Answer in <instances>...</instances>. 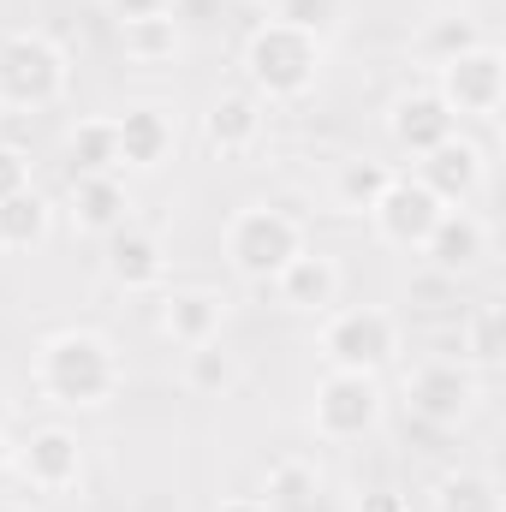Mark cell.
Returning <instances> with one entry per match:
<instances>
[{"label": "cell", "instance_id": "cell-1", "mask_svg": "<svg viewBox=\"0 0 506 512\" xmlns=\"http://www.w3.org/2000/svg\"><path fill=\"white\" fill-rule=\"evenodd\" d=\"M30 382L48 405H66V411H96L108 405L120 382H126V364L114 352L108 334L96 328H60L36 346V364H30Z\"/></svg>", "mask_w": 506, "mask_h": 512}, {"label": "cell", "instance_id": "cell-2", "mask_svg": "<svg viewBox=\"0 0 506 512\" xmlns=\"http://www.w3.org/2000/svg\"><path fill=\"white\" fill-rule=\"evenodd\" d=\"M245 78H251L256 102H298L316 90L322 78V36L298 30V24H256L245 42Z\"/></svg>", "mask_w": 506, "mask_h": 512}, {"label": "cell", "instance_id": "cell-3", "mask_svg": "<svg viewBox=\"0 0 506 512\" xmlns=\"http://www.w3.org/2000/svg\"><path fill=\"white\" fill-rule=\"evenodd\" d=\"M66 54L42 30L0 36V108L6 114H48L66 96Z\"/></svg>", "mask_w": 506, "mask_h": 512}, {"label": "cell", "instance_id": "cell-4", "mask_svg": "<svg viewBox=\"0 0 506 512\" xmlns=\"http://www.w3.org/2000/svg\"><path fill=\"white\" fill-rule=\"evenodd\" d=\"M221 251L233 262V274H245L256 286H274V274L304 251V227H298V215H286L274 203H251L227 221Z\"/></svg>", "mask_w": 506, "mask_h": 512}, {"label": "cell", "instance_id": "cell-5", "mask_svg": "<svg viewBox=\"0 0 506 512\" xmlns=\"http://www.w3.org/2000/svg\"><path fill=\"white\" fill-rule=\"evenodd\" d=\"M322 358H328V370L381 376V370L399 358V322H393L381 304L328 310V322H322Z\"/></svg>", "mask_w": 506, "mask_h": 512}, {"label": "cell", "instance_id": "cell-6", "mask_svg": "<svg viewBox=\"0 0 506 512\" xmlns=\"http://www.w3.org/2000/svg\"><path fill=\"white\" fill-rule=\"evenodd\" d=\"M381 411H387V399H381L376 376L328 370L316 382V399H310V429L322 441H334V447H352V441H364V435L381 429Z\"/></svg>", "mask_w": 506, "mask_h": 512}, {"label": "cell", "instance_id": "cell-7", "mask_svg": "<svg viewBox=\"0 0 506 512\" xmlns=\"http://www.w3.org/2000/svg\"><path fill=\"white\" fill-rule=\"evenodd\" d=\"M435 96L447 102L453 120H495L506 102V60L501 48L477 42L465 54H453L447 66H435Z\"/></svg>", "mask_w": 506, "mask_h": 512}, {"label": "cell", "instance_id": "cell-8", "mask_svg": "<svg viewBox=\"0 0 506 512\" xmlns=\"http://www.w3.org/2000/svg\"><path fill=\"white\" fill-rule=\"evenodd\" d=\"M405 405L435 429H459L477 405V370L465 358H423L405 370Z\"/></svg>", "mask_w": 506, "mask_h": 512}, {"label": "cell", "instance_id": "cell-9", "mask_svg": "<svg viewBox=\"0 0 506 512\" xmlns=\"http://www.w3.org/2000/svg\"><path fill=\"white\" fill-rule=\"evenodd\" d=\"M12 471L36 489V495H66L84 483V441L60 423L48 429H30L24 447H12Z\"/></svg>", "mask_w": 506, "mask_h": 512}, {"label": "cell", "instance_id": "cell-10", "mask_svg": "<svg viewBox=\"0 0 506 512\" xmlns=\"http://www.w3.org/2000/svg\"><path fill=\"white\" fill-rule=\"evenodd\" d=\"M435 221H441V203L417 185V179H387V191L376 197V209H370V227H376L381 245H393V251H423V239L435 233Z\"/></svg>", "mask_w": 506, "mask_h": 512}, {"label": "cell", "instance_id": "cell-11", "mask_svg": "<svg viewBox=\"0 0 506 512\" xmlns=\"http://www.w3.org/2000/svg\"><path fill=\"white\" fill-rule=\"evenodd\" d=\"M441 209H471V197L483 191V179H489V167H483V149L477 143H465V137H447L441 149H429V155H417V173H411Z\"/></svg>", "mask_w": 506, "mask_h": 512}, {"label": "cell", "instance_id": "cell-12", "mask_svg": "<svg viewBox=\"0 0 506 512\" xmlns=\"http://www.w3.org/2000/svg\"><path fill=\"white\" fill-rule=\"evenodd\" d=\"M387 137H393V149H405V155L417 161V155L441 149L447 137H459V120L447 114V102H441L435 90H405V96L387 108Z\"/></svg>", "mask_w": 506, "mask_h": 512}, {"label": "cell", "instance_id": "cell-13", "mask_svg": "<svg viewBox=\"0 0 506 512\" xmlns=\"http://www.w3.org/2000/svg\"><path fill=\"white\" fill-rule=\"evenodd\" d=\"M274 292L298 316H328V310H340V262L304 245V251L274 274Z\"/></svg>", "mask_w": 506, "mask_h": 512}, {"label": "cell", "instance_id": "cell-14", "mask_svg": "<svg viewBox=\"0 0 506 512\" xmlns=\"http://www.w3.org/2000/svg\"><path fill=\"white\" fill-rule=\"evenodd\" d=\"M173 143H179V126H173V114L155 108V102H131L126 114H114V149H120V167L149 173V167H161V161L173 155Z\"/></svg>", "mask_w": 506, "mask_h": 512}, {"label": "cell", "instance_id": "cell-15", "mask_svg": "<svg viewBox=\"0 0 506 512\" xmlns=\"http://www.w3.org/2000/svg\"><path fill=\"white\" fill-rule=\"evenodd\" d=\"M227 328V292H209V286H185V292H167L161 298V334L173 346H209L221 340Z\"/></svg>", "mask_w": 506, "mask_h": 512}, {"label": "cell", "instance_id": "cell-16", "mask_svg": "<svg viewBox=\"0 0 506 512\" xmlns=\"http://www.w3.org/2000/svg\"><path fill=\"white\" fill-rule=\"evenodd\" d=\"M423 256L435 262V274H471V268L489 256V227H483V215H471V209H441L435 233L423 239Z\"/></svg>", "mask_w": 506, "mask_h": 512}, {"label": "cell", "instance_id": "cell-17", "mask_svg": "<svg viewBox=\"0 0 506 512\" xmlns=\"http://www.w3.org/2000/svg\"><path fill=\"white\" fill-rule=\"evenodd\" d=\"M126 221H131V197H126V185H120V173H78L72 179V227L78 233L108 239Z\"/></svg>", "mask_w": 506, "mask_h": 512}, {"label": "cell", "instance_id": "cell-18", "mask_svg": "<svg viewBox=\"0 0 506 512\" xmlns=\"http://www.w3.org/2000/svg\"><path fill=\"white\" fill-rule=\"evenodd\" d=\"M108 274H114V286H126V292H155V286L167 280V251H161V239L126 221L120 233H108Z\"/></svg>", "mask_w": 506, "mask_h": 512}, {"label": "cell", "instance_id": "cell-19", "mask_svg": "<svg viewBox=\"0 0 506 512\" xmlns=\"http://www.w3.org/2000/svg\"><path fill=\"white\" fill-rule=\"evenodd\" d=\"M203 137L215 155H245L262 137V102L256 96H215L203 114Z\"/></svg>", "mask_w": 506, "mask_h": 512}, {"label": "cell", "instance_id": "cell-20", "mask_svg": "<svg viewBox=\"0 0 506 512\" xmlns=\"http://www.w3.org/2000/svg\"><path fill=\"white\" fill-rule=\"evenodd\" d=\"M120 48H126L131 66H167V60H179V48H185L179 18H173V12L131 18V24H120Z\"/></svg>", "mask_w": 506, "mask_h": 512}, {"label": "cell", "instance_id": "cell-21", "mask_svg": "<svg viewBox=\"0 0 506 512\" xmlns=\"http://www.w3.org/2000/svg\"><path fill=\"white\" fill-rule=\"evenodd\" d=\"M48 227H54V209L36 185L0 203V251H30V245L48 239Z\"/></svg>", "mask_w": 506, "mask_h": 512}, {"label": "cell", "instance_id": "cell-22", "mask_svg": "<svg viewBox=\"0 0 506 512\" xmlns=\"http://www.w3.org/2000/svg\"><path fill=\"white\" fill-rule=\"evenodd\" d=\"M262 507L268 512H316V507H328V501H322V477H316V465H304V459H280V465L268 471V495H262Z\"/></svg>", "mask_w": 506, "mask_h": 512}, {"label": "cell", "instance_id": "cell-23", "mask_svg": "<svg viewBox=\"0 0 506 512\" xmlns=\"http://www.w3.org/2000/svg\"><path fill=\"white\" fill-rule=\"evenodd\" d=\"M387 179H393V173H387L381 161H364V155H358V161H340V173H334V191H328V197H334V209H340V215H370V209H376V197L387 191Z\"/></svg>", "mask_w": 506, "mask_h": 512}, {"label": "cell", "instance_id": "cell-24", "mask_svg": "<svg viewBox=\"0 0 506 512\" xmlns=\"http://www.w3.org/2000/svg\"><path fill=\"white\" fill-rule=\"evenodd\" d=\"M66 161H72V179L78 173H120L114 120H78V126L66 131Z\"/></svg>", "mask_w": 506, "mask_h": 512}, {"label": "cell", "instance_id": "cell-25", "mask_svg": "<svg viewBox=\"0 0 506 512\" xmlns=\"http://www.w3.org/2000/svg\"><path fill=\"white\" fill-rule=\"evenodd\" d=\"M435 512H506L501 483L489 471H447L435 483Z\"/></svg>", "mask_w": 506, "mask_h": 512}, {"label": "cell", "instance_id": "cell-26", "mask_svg": "<svg viewBox=\"0 0 506 512\" xmlns=\"http://www.w3.org/2000/svg\"><path fill=\"white\" fill-rule=\"evenodd\" d=\"M233 382H239V358H233L221 340H209V346H191V352H185V387H191L197 399H221Z\"/></svg>", "mask_w": 506, "mask_h": 512}, {"label": "cell", "instance_id": "cell-27", "mask_svg": "<svg viewBox=\"0 0 506 512\" xmlns=\"http://www.w3.org/2000/svg\"><path fill=\"white\" fill-rule=\"evenodd\" d=\"M506 340H501V304H477L465 316V364H501Z\"/></svg>", "mask_w": 506, "mask_h": 512}, {"label": "cell", "instance_id": "cell-28", "mask_svg": "<svg viewBox=\"0 0 506 512\" xmlns=\"http://www.w3.org/2000/svg\"><path fill=\"white\" fill-rule=\"evenodd\" d=\"M477 42H483V36H477V24H471V18H435V24L423 30V42H417V48H423V60H429V66H447L453 54H465V48H477Z\"/></svg>", "mask_w": 506, "mask_h": 512}, {"label": "cell", "instance_id": "cell-29", "mask_svg": "<svg viewBox=\"0 0 506 512\" xmlns=\"http://www.w3.org/2000/svg\"><path fill=\"white\" fill-rule=\"evenodd\" d=\"M340 6H346V0H274V18H280V24H298V30H310V36H322V30L340 18Z\"/></svg>", "mask_w": 506, "mask_h": 512}, {"label": "cell", "instance_id": "cell-30", "mask_svg": "<svg viewBox=\"0 0 506 512\" xmlns=\"http://www.w3.org/2000/svg\"><path fill=\"white\" fill-rule=\"evenodd\" d=\"M18 191H30V155L18 143H0V203Z\"/></svg>", "mask_w": 506, "mask_h": 512}, {"label": "cell", "instance_id": "cell-31", "mask_svg": "<svg viewBox=\"0 0 506 512\" xmlns=\"http://www.w3.org/2000/svg\"><path fill=\"white\" fill-rule=\"evenodd\" d=\"M114 24H131V18H155V12H173V0H102Z\"/></svg>", "mask_w": 506, "mask_h": 512}, {"label": "cell", "instance_id": "cell-32", "mask_svg": "<svg viewBox=\"0 0 506 512\" xmlns=\"http://www.w3.org/2000/svg\"><path fill=\"white\" fill-rule=\"evenodd\" d=\"M358 512H411L405 507V495H393V489H376V495H364V507Z\"/></svg>", "mask_w": 506, "mask_h": 512}, {"label": "cell", "instance_id": "cell-33", "mask_svg": "<svg viewBox=\"0 0 506 512\" xmlns=\"http://www.w3.org/2000/svg\"><path fill=\"white\" fill-rule=\"evenodd\" d=\"M221 512H268L256 495H239V501H221Z\"/></svg>", "mask_w": 506, "mask_h": 512}, {"label": "cell", "instance_id": "cell-34", "mask_svg": "<svg viewBox=\"0 0 506 512\" xmlns=\"http://www.w3.org/2000/svg\"><path fill=\"white\" fill-rule=\"evenodd\" d=\"M0 471H12V441L0 435Z\"/></svg>", "mask_w": 506, "mask_h": 512}]
</instances>
